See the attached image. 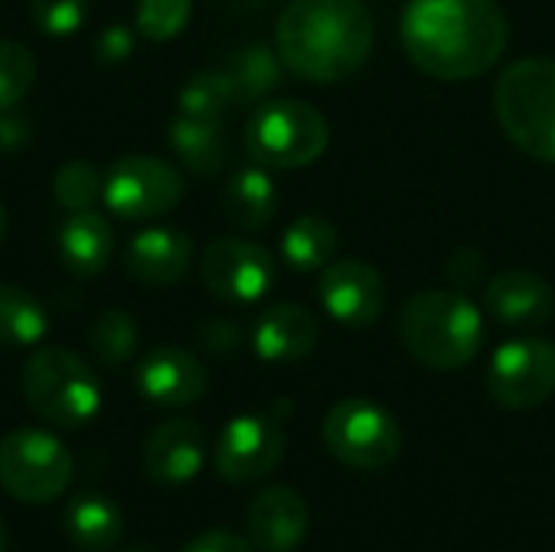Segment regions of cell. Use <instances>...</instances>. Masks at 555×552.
<instances>
[{"label":"cell","instance_id":"8d00e7d4","mask_svg":"<svg viewBox=\"0 0 555 552\" xmlns=\"http://www.w3.org/2000/svg\"><path fill=\"white\" fill-rule=\"evenodd\" d=\"M0 552H7V527H3V517H0Z\"/></svg>","mask_w":555,"mask_h":552},{"label":"cell","instance_id":"4fadbf2b","mask_svg":"<svg viewBox=\"0 0 555 552\" xmlns=\"http://www.w3.org/2000/svg\"><path fill=\"white\" fill-rule=\"evenodd\" d=\"M319 303L322 309L351 329H364L384 316L387 286L384 277L364 260H335L322 267L319 277Z\"/></svg>","mask_w":555,"mask_h":552},{"label":"cell","instance_id":"52a82bcc","mask_svg":"<svg viewBox=\"0 0 555 552\" xmlns=\"http://www.w3.org/2000/svg\"><path fill=\"white\" fill-rule=\"evenodd\" d=\"M75 462L46 429H13L0 439V488L20 504H49L72 485Z\"/></svg>","mask_w":555,"mask_h":552},{"label":"cell","instance_id":"277c9868","mask_svg":"<svg viewBox=\"0 0 555 552\" xmlns=\"http://www.w3.org/2000/svg\"><path fill=\"white\" fill-rule=\"evenodd\" d=\"M494 114L514 146L555 163V59L511 62L494 85Z\"/></svg>","mask_w":555,"mask_h":552},{"label":"cell","instance_id":"5b68a950","mask_svg":"<svg viewBox=\"0 0 555 552\" xmlns=\"http://www.w3.org/2000/svg\"><path fill=\"white\" fill-rule=\"evenodd\" d=\"M23 397L29 410L59 429L88 426L101 410L94 368L68 348H39L23 364Z\"/></svg>","mask_w":555,"mask_h":552},{"label":"cell","instance_id":"f546056e","mask_svg":"<svg viewBox=\"0 0 555 552\" xmlns=\"http://www.w3.org/2000/svg\"><path fill=\"white\" fill-rule=\"evenodd\" d=\"M36 81V59L23 42L0 39V111L16 107Z\"/></svg>","mask_w":555,"mask_h":552},{"label":"cell","instance_id":"d590c367","mask_svg":"<svg viewBox=\"0 0 555 552\" xmlns=\"http://www.w3.org/2000/svg\"><path fill=\"white\" fill-rule=\"evenodd\" d=\"M202 338H205V345L211 351H228V348L237 345V329L228 325V322H211V325H205Z\"/></svg>","mask_w":555,"mask_h":552},{"label":"cell","instance_id":"484cf974","mask_svg":"<svg viewBox=\"0 0 555 552\" xmlns=\"http://www.w3.org/2000/svg\"><path fill=\"white\" fill-rule=\"evenodd\" d=\"M335 247H338V231L332 228V221H325L319 215L296 218L283 234V260L299 273L328 267Z\"/></svg>","mask_w":555,"mask_h":552},{"label":"cell","instance_id":"83f0119b","mask_svg":"<svg viewBox=\"0 0 555 552\" xmlns=\"http://www.w3.org/2000/svg\"><path fill=\"white\" fill-rule=\"evenodd\" d=\"M228 104H234V98H231V88H228V78L221 68L189 75V81L179 91V114H189V117L221 120Z\"/></svg>","mask_w":555,"mask_h":552},{"label":"cell","instance_id":"4dcf8cb0","mask_svg":"<svg viewBox=\"0 0 555 552\" xmlns=\"http://www.w3.org/2000/svg\"><path fill=\"white\" fill-rule=\"evenodd\" d=\"M192 0H137V29L153 42H166L185 29Z\"/></svg>","mask_w":555,"mask_h":552},{"label":"cell","instance_id":"9c48e42d","mask_svg":"<svg viewBox=\"0 0 555 552\" xmlns=\"http://www.w3.org/2000/svg\"><path fill=\"white\" fill-rule=\"evenodd\" d=\"M485 387L504 410H537L555 394V345L546 338H514L488 364Z\"/></svg>","mask_w":555,"mask_h":552},{"label":"cell","instance_id":"ba28073f","mask_svg":"<svg viewBox=\"0 0 555 552\" xmlns=\"http://www.w3.org/2000/svg\"><path fill=\"white\" fill-rule=\"evenodd\" d=\"M322 439L341 465L358 472H380L393 465L403 449V433L397 420L384 407L361 397L341 400L328 410L322 423Z\"/></svg>","mask_w":555,"mask_h":552},{"label":"cell","instance_id":"f1b7e54d","mask_svg":"<svg viewBox=\"0 0 555 552\" xmlns=\"http://www.w3.org/2000/svg\"><path fill=\"white\" fill-rule=\"evenodd\" d=\"M55 202L65 211H88L104 195V176L88 159H68L52 179Z\"/></svg>","mask_w":555,"mask_h":552},{"label":"cell","instance_id":"ffe728a7","mask_svg":"<svg viewBox=\"0 0 555 552\" xmlns=\"http://www.w3.org/2000/svg\"><path fill=\"white\" fill-rule=\"evenodd\" d=\"M114 251V231L98 211H72L59 231V257L75 277H98Z\"/></svg>","mask_w":555,"mask_h":552},{"label":"cell","instance_id":"603a6c76","mask_svg":"<svg viewBox=\"0 0 555 552\" xmlns=\"http://www.w3.org/2000/svg\"><path fill=\"white\" fill-rule=\"evenodd\" d=\"M169 146L198 176H215L228 163V133L221 120L179 114L169 124Z\"/></svg>","mask_w":555,"mask_h":552},{"label":"cell","instance_id":"836d02e7","mask_svg":"<svg viewBox=\"0 0 555 552\" xmlns=\"http://www.w3.org/2000/svg\"><path fill=\"white\" fill-rule=\"evenodd\" d=\"M133 42H137V39H133V33H130L127 26H107V29L98 36L94 52H98L101 62H124V59H130Z\"/></svg>","mask_w":555,"mask_h":552},{"label":"cell","instance_id":"d6a6232c","mask_svg":"<svg viewBox=\"0 0 555 552\" xmlns=\"http://www.w3.org/2000/svg\"><path fill=\"white\" fill-rule=\"evenodd\" d=\"M182 552H257V547L237 534H228V530H208V534H198L195 540L185 543Z\"/></svg>","mask_w":555,"mask_h":552},{"label":"cell","instance_id":"74e56055","mask_svg":"<svg viewBox=\"0 0 555 552\" xmlns=\"http://www.w3.org/2000/svg\"><path fill=\"white\" fill-rule=\"evenodd\" d=\"M3 234H7V215H3V208H0V241H3Z\"/></svg>","mask_w":555,"mask_h":552},{"label":"cell","instance_id":"d6986e66","mask_svg":"<svg viewBox=\"0 0 555 552\" xmlns=\"http://www.w3.org/2000/svg\"><path fill=\"white\" fill-rule=\"evenodd\" d=\"M319 342V319L296 303L270 306L254 325V351L270 364L306 358Z\"/></svg>","mask_w":555,"mask_h":552},{"label":"cell","instance_id":"8fae6325","mask_svg":"<svg viewBox=\"0 0 555 552\" xmlns=\"http://www.w3.org/2000/svg\"><path fill=\"white\" fill-rule=\"evenodd\" d=\"M276 280V264L267 247L244 238H218L202 254V283L205 290L234 306L257 303L270 293Z\"/></svg>","mask_w":555,"mask_h":552},{"label":"cell","instance_id":"ac0fdd59","mask_svg":"<svg viewBox=\"0 0 555 552\" xmlns=\"http://www.w3.org/2000/svg\"><path fill=\"white\" fill-rule=\"evenodd\" d=\"M189 264H192V241L179 228H146L130 241L124 254L127 273L146 286H169L182 280Z\"/></svg>","mask_w":555,"mask_h":552},{"label":"cell","instance_id":"7402d4cb","mask_svg":"<svg viewBox=\"0 0 555 552\" xmlns=\"http://www.w3.org/2000/svg\"><path fill=\"white\" fill-rule=\"evenodd\" d=\"M65 534L81 552H107L124 537V514L104 495H78L65 511Z\"/></svg>","mask_w":555,"mask_h":552},{"label":"cell","instance_id":"44dd1931","mask_svg":"<svg viewBox=\"0 0 555 552\" xmlns=\"http://www.w3.org/2000/svg\"><path fill=\"white\" fill-rule=\"evenodd\" d=\"M283 68L286 65H283L280 52H273L263 42H254V46L231 52L228 62L221 65L234 104H244V107L263 104V98L283 85Z\"/></svg>","mask_w":555,"mask_h":552},{"label":"cell","instance_id":"2e32d148","mask_svg":"<svg viewBox=\"0 0 555 552\" xmlns=\"http://www.w3.org/2000/svg\"><path fill=\"white\" fill-rule=\"evenodd\" d=\"M309 530V508L302 495L286 485L263 488L247 511V537L260 552H293Z\"/></svg>","mask_w":555,"mask_h":552},{"label":"cell","instance_id":"7c38bea8","mask_svg":"<svg viewBox=\"0 0 555 552\" xmlns=\"http://www.w3.org/2000/svg\"><path fill=\"white\" fill-rule=\"evenodd\" d=\"M286 452V436L273 416H234L215 446V468L231 485H250L267 478Z\"/></svg>","mask_w":555,"mask_h":552},{"label":"cell","instance_id":"9a60e30c","mask_svg":"<svg viewBox=\"0 0 555 552\" xmlns=\"http://www.w3.org/2000/svg\"><path fill=\"white\" fill-rule=\"evenodd\" d=\"M205 465V429L195 420H169L143 442V472L156 485H189Z\"/></svg>","mask_w":555,"mask_h":552},{"label":"cell","instance_id":"3957f363","mask_svg":"<svg viewBox=\"0 0 555 552\" xmlns=\"http://www.w3.org/2000/svg\"><path fill=\"white\" fill-rule=\"evenodd\" d=\"M403 348L433 371H459L485 345V319L459 290H423L400 312Z\"/></svg>","mask_w":555,"mask_h":552},{"label":"cell","instance_id":"5bb4252c","mask_svg":"<svg viewBox=\"0 0 555 552\" xmlns=\"http://www.w3.org/2000/svg\"><path fill=\"white\" fill-rule=\"evenodd\" d=\"M137 390L156 407H192L208 390V374L195 355L176 345L153 348L137 368Z\"/></svg>","mask_w":555,"mask_h":552},{"label":"cell","instance_id":"4316f807","mask_svg":"<svg viewBox=\"0 0 555 552\" xmlns=\"http://www.w3.org/2000/svg\"><path fill=\"white\" fill-rule=\"evenodd\" d=\"M88 345L94 351V358L107 368H120L133 358L137 345H140V329L133 322L130 312L124 309H104L91 329H88Z\"/></svg>","mask_w":555,"mask_h":552},{"label":"cell","instance_id":"cb8c5ba5","mask_svg":"<svg viewBox=\"0 0 555 552\" xmlns=\"http://www.w3.org/2000/svg\"><path fill=\"white\" fill-rule=\"evenodd\" d=\"M276 208H280L276 185L260 166H247L231 176L224 189V211L231 224H237L241 231H260L273 221Z\"/></svg>","mask_w":555,"mask_h":552},{"label":"cell","instance_id":"7a4b0ae2","mask_svg":"<svg viewBox=\"0 0 555 552\" xmlns=\"http://www.w3.org/2000/svg\"><path fill=\"white\" fill-rule=\"evenodd\" d=\"M374 46V16L364 0H293L276 20L283 65L315 85L354 75Z\"/></svg>","mask_w":555,"mask_h":552},{"label":"cell","instance_id":"30bf717a","mask_svg":"<svg viewBox=\"0 0 555 552\" xmlns=\"http://www.w3.org/2000/svg\"><path fill=\"white\" fill-rule=\"evenodd\" d=\"M182 176L172 163L156 156H120L104 172V205L127 218H159L182 202Z\"/></svg>","mask_w":555,"mask_h":552},{"label":"cell","instance_id":"e575fe53","mask_svg":"<svg viewBox=\"0 0 555 552\" xmlns=\"http://www.w3.org/2000/svg\"><path fill=\"white\" fill-rule=\"evenodd\" d=\"M26 130H29V124H26V117L16 114V107L0 111V146H3V150L20 146V143L26 140Z\"/></svg>","mask_w":555,"mask_h":552},{"label":"cell","instance_id":"1f68e13d","mask_svg":"<svg viewBox=\"0 0 555 552\" xmlns=\"http://www.w3.org/2000/svg\"><path fill=\"white\" fill-rule=\"evenodd\" d=\"M36 26L49 36H72L88 16V0H29Z\"/></svg>","mask_w":555,"mask_h":552},{"label":"cell","instance_id":"e0dca14e","mask_svg":"<svg viewBox=\"0 0 555 552\" xmlns=\"http://www.w3.org/2000/svg\"><path fill=\"white\" fill-rule=\"evenodd\" d=\"M488 312L514 329H533L546 325L555 309L553 286L530 270H504L498 273L485 290Z\"/></svg>","mask_w":555,"mask_h":552},{"label":"cell","instance_id":"8992f818","mask_svg":"<svg viewBox=\"0 0 555 552\" xmlns=\"http://www.w3.org/2000/svg\"><path fill=\"white\" fill-rule=\"evenodd\" d=\"M244 146L257 166L299 169L328 150V120L309 101H263L247 120Z\"/></svg>","mask_w":555,"mask_h":552},{"label":"cell","instance_id":"d4e9b609","mask_svg":"<svg viewBox=\"0 0 555 552\" xmlns=\"http://www.w3.org/2000/svg\"><path fill=\"white\" fill-rule=\"evenodd\" d=\"M49 335V312L42 303L10 283H0V345L29 348Z\"/></svg>","mask_w":555,"mask_h":552},{"label":"cell","instance_id":"f35d334b","mask_svg":"<svg viewBox=\"0 0 555 552\" xmlns=\"http://www.w3.org/2000/svg\"><path fill=\"white\" fill-rule=\"evenodd\" d=\"M124 552H156V550H150V547H130V550H124Z\"/></svg>","mask_w":555,"mask_h":552},{"label":"cell","instance_id":"6da1fadb","mask_svg":"<svg viewBox=\"0 0 555 552\" xmlns=\"http://www.w3.org/2000/svg\"><path fill=\"white\" fill-rule=\"evenodd\" d=\"M400 42L423 75L468 81L501 62L507 16L498 0H406Z\"/></svg>","mask_w":555,"mask_h":552}]
</instances>
